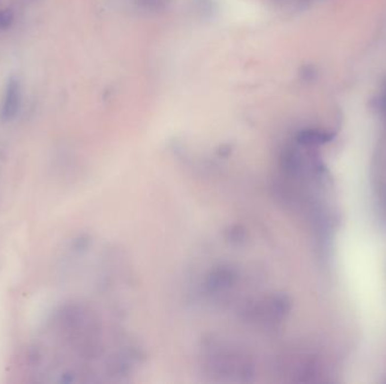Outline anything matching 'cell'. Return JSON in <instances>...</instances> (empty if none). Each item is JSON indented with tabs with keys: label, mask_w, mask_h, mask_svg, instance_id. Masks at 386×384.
<instances>
[{
	"label": "cell",
	"mask_w": 386,
	"mask_h": 384,
	"mask_svg": "<svg viewBox=\"0 0 386 384\" xmlns=\"http://www.w3.org/2000/svg\"><path fill=\"white\" fill-rule=\"evenodd\" d=\"M14 22V14L9 9H5L0 11V27L1 29H8Z\"/></svg>",
	"instance_id": "obj_2"
},
{
	"label": "cell",
	"mask_w": 386,
	"mask_h": 384,
	"mask_svg": "<svg viewBox=\"0 0 386 384\" xmlns=\"http://www.w3.org/2000/svg\"><path fill=\"white\" fill-rule=\"evenodd\" d=\"M19 103H21V86L16 78H9L6 86V93L3 97V104L1 109V119L9 121L17 114Z\"/></svg>",
	"instance_id": "obj_1"
}]
</instances>
